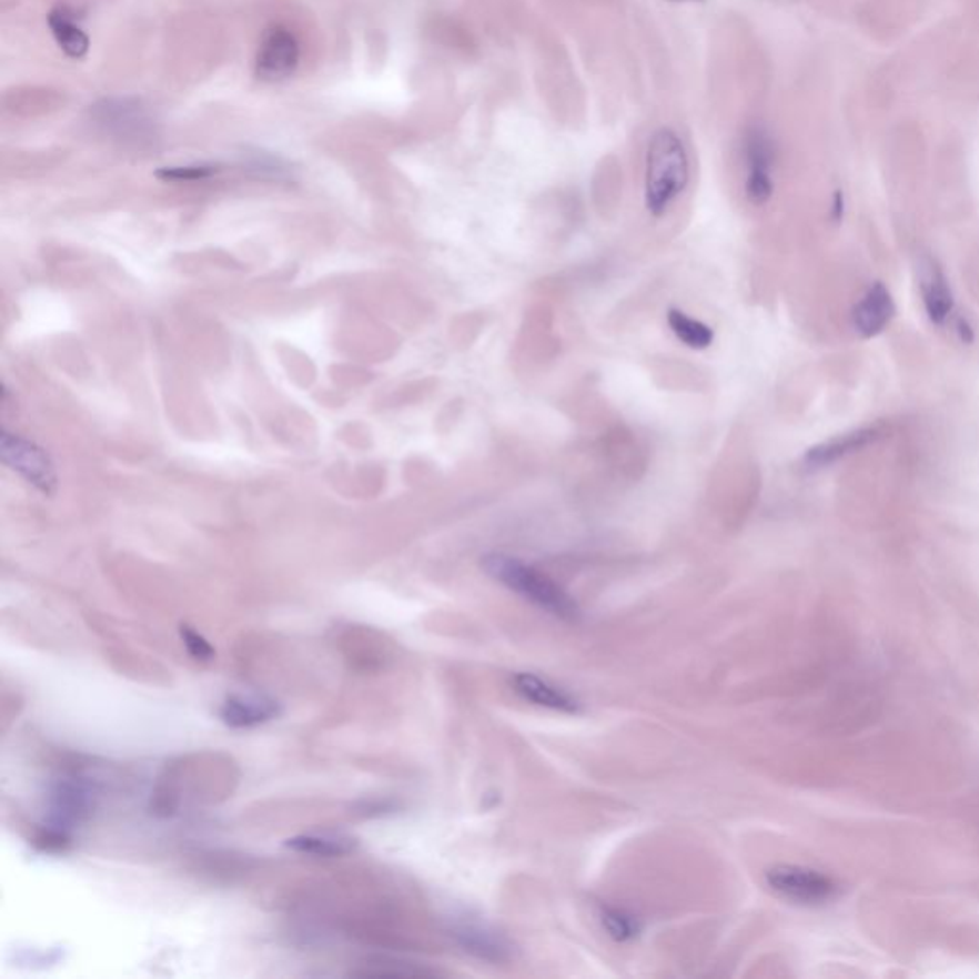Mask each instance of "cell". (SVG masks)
<instances>
[{
    "instance_id": "21",
    "label": "cell",
    "mask_w": 979,
    "mask_h": 979,
    "mask_svg": "<svg viewBox=\"0 0 979 979\" xmlns=\"http://www.w3.org/2000/svg\"><path fill=\"white\" fill-rule=\"evenodd\" d=\"M832 216H835L836 222H840L844 219V195L840 192L836 193L835 198V208H832Z\"/></svg>"
},
{
    "instance_id": "7",
    "label": "cell",
    "mask_w": 979,
    "mask_h": 979,
    "mask_svg": "<svg viewBox=\"0 0 979 979\" xmlns=\"http://www.w3.org/2000/svg\"><path fill=\"white\" fill-rule=\"evenodd\" d=\"M0 454H2L4 465H8L10 470L18 471L21 476H26L29 483L41 492L44 494L54 492V465L50 462L49 455L44 454V450L36 446L33 442L2 433Z\"/></svg>"
},
{
    "instance_id": "18",
    "label": "cell",
    "mask_w": 979,
    "mask_h": 979,
    "mask_svg": "<svg viewBox=\"0 0 979 979\" xmlns=\"http://www.w3.org/2000/svg\"><path fill=\"white\" fill-rule=\"evenodd\" d=\"M600 925L608 931L610 938L626 943L639 933V925L632 915L626 910L616 909V907H603L600 909Z\"/></svg>"
},
{
    "instance_id": "1",
    "label": "cell",
    "mask_w": 979,
    "mask_h": 979,
    "mask_svg": "<svg viewBox=\"0 0 979 979\" xmlns=\"http://www.w3.org/2000/svg\"><path fill=\"white\" fill-rule=\"evenodd\" d=\"M481 566L490 578L496 579L497 584L507 587L513 594L521 595L539 610L552 614L559 620H578L582 610L573 595L531 563H525L515 555L494 552L484 555Z\"/></svg>"
},
{
    "instance_id": "6",
    "label": "cell",
    "mask_w": 979,
    "mask_h": 979,
    "mask_svg": "<svg viewBox=\"0 0 979 979\" xmlns=\"http://www.w3.org/2000/svg\"><path fill=\"white\" fill-rule=\"evenodd\" d=\"M92 123L119 139H142L153 131V119L142 102L132 98L102 100L90 110Z\"/></svg>"
},
{
    "instance_id": "22",
    "label": "cell",
    "mask_w": 979,
    "mask_h": 979,
    "mask_svg": "<svg viewBox=\"0 0 979 979\" xmlns=\"http://www.w3.org/2000/svg\"><path fill=\"white\" fill-rule=\"evenodd\" d=\"M676 2H679V0H676ZM690 2H697V0H690ZM698 2H700V0H698Z\"/></svg>"
},
{
    "instance_id": "10",
    "label": "cell",
    "mask_w": 979,
    "mask_h": 979,
    "mask_svg": "<svg viewBox=\"0 0 979 979\" xmlns=\"http://www.w3.org/2000/svg\"><path fill=\"white\" fill-rule=\"evenodd\" d=\"M894 316H896V303L891 299V293L884 283L878 282L870 285L861 301L856 304L851 320L856 332L861 337L870 339L880 335L890 325Z\"/></svg>"
},
{
    "instance_id": "20",
    "label": "cell",
    "mask_w": 979,
    "mask_h": 979,
    "mask_svg": "<svg viewBox=\"0 0 979 979\" xmlns=\"http://www.w3.org/2000/svg\"><path fill=\"white\" fill-rule=\"evenodd\" d=\"M180 637H182L184 647H186V650L190 653L193 660H200V663H211V660H213L214 648L209 645L208 639H205L203 635L193 632V629L188 628V626H182V628H180Z\"/></svg>"
},
{
    "instance_id": "12",
    "label": "cell",
    "mask_w": 979,
    "mask_h": 979,
    "mask_svg": "<svg viewBox=\"0 0 979 979\" xmlns=\"http://www.w3.org/2000/svg\"><path fill=\"white\" fill-rule=\"evenodd\" d=\"M920 291L931 324H945L955 311V297L943 270L931 259H925L920 264Z\"/></svg>"
},
{
    "instance_id": "13",
    "label": "cell",
    "mask_w": 979,
    "mask_h": 979,
    "mask_svg": "<svg viewBox=\"0 0 979 979\" xmlns=\"http://www.w3.org/2000/svg\"><path fill=\"white\" fill-rule=\"evenodd\" d=\"M280 714V704L261 695H232L221 706V719L232 729L266 724Z\"/></svg>"
},
{
    "instance_id": "14",
    "label": "cell",
    "mask_w": 979,
    "mask_h": 979,
    "mask_svg": "<svg viewBox=\"0 0 979 979\" xmlns=\"http://www.w3.org/2000/svg\"><path fill=\"white\" fill-rule=\"evenodd\" d=\"M743 159L746 176H773L777 163V144L764 127L754 124L743 134Z\"/></svg>"
},
{
    "instance_id": "17",
    "label": "cell",
    "mask_w": 979,
    "mask_h": 979,
    "mask_svg": "<svg viewBox=\"0 0 979 979\" xmlns=\"http://www.w3.org/2000/svg\"><path fill=\"white\" fill-rule=\"evenodd\" d=\"M666 317H668L669 332L690 351H706L714 345L716 333L710 325L704 324L703 320L689 316L682 309H669Z\"/></svg>"
},
{
    "instance_id": "4",
    "label": "cell",
    "mask_w": 979,
    "mask_h": 979,
    "mask_svg": "<svg viewBox=\"0 0 979 979\" xmlns=\"http://www.w3.org/2000/svg\"><path fill=\"white\" fill-rule=\"evenodd\" d=\"M766 882L777 896L798 905H825L840 891L830 876L798 865L773 867L766 872Z\"/></svg>"
},
{
    "instance_id": "19",
    "label": "cell",
    "mask_w": 979,
    "mask_h": 979,
    "mask_svg": "<svg viewBox=\"0 0 979 979\" xmlns=\"http://www.w3.org/2000/svg\"><path fill=\"white\" fill-rule=\"evenodd\" d=\"M219 173L216 165H186V166H165L158 171L159 179L163 180H203Z\"/></svg>"
},
{
    "instance_id": "15",
    "label": "cell",
    "mask_w": 979,
    "mask_h": 979,
    "mask_svg": "<svg viewBox=\"0 0 979 979\" xmlns=\"http://www.w3.org/2000/svg\"><path fill=\"white\" fill-rule=\"evenodd\" d=\"M50 31L58 47L70 58H83L89 52V37L75 21L70 8L58 7L49 14Z\"/></svg>"
},
{
    "instance_id": "16",
    "label": "cell",
    "mask_w": 979,
    "mask_h": 979,
    "mask_svg": "<svg viewBox=\"0 0 979 979\" xmlns=\"http://www.w3.org/2000/svg\"><path fill=\"white\" fill-rule=\"evenodd\" d=\"M359 846V841L345 835H333V832H324V835H301L287 840V848L304 854V856L324 857V859H333V857H343L352 854Z\"/></svg>"
},
{
    "instance_id": "9",
    "label": "cell",
    "mask_w": 979,
    "mask_h": 979,
    "mask_svg": "<svg viewBox=\"0 0 979 979\" xmlns=\"http://www.w3.org/2000/svg\"><path fill=\"white\" fill-rule=\"evenodd\" d=\"M452 938L462 947L463 951L470 952L476 959L488 962H504L511 957L509 939L504 933L490 928L488 925L462 920L452 928Z\"/></svg>"
},
{
    "instance_id": "11",
    "label": "cell",
    "mask_w": 979,
    "mask_h": 979,
    "mask_svg": "<svg viewBox=\"0 0 979 979\" xmlns=\"http://www.w3.org/2000/svg\"><path fill=\"white\" fill-rule=\"evenodd\" d=\"M882 436V431L878 427H865L846 433V435L835 436L830 441L821 442L814 448H809L804 455V467L806 470L817 471L825 470L832 463L840 462L848 455L856 454L859 450H865L872 442L878 441Z\"/></svg>"
},
{
    "instance_id": "5",
    "label": "cell",
    "mask_w": 979,
    "mask_h": 979,
    "mask_svg": "<svg viewBox=\"0 0 979 979\" xmlns=\"http://www.w3.org/2000/svg\"><path fill=\"white\" fill-rule=\"evenodd\" d=\"M301 62V44L295 33L283 26L269 29L264 33L256 52L255 71L259 79L277 83L297 71Z\"/></svg>"
},
{
    "instance_id": "8",
    "label": "cell",
    "mask_w": 979,
    "mask_h": 979,
    "mask_svg": "<svg viewBox=\"0 0 979 979\" xmlns=\"http://www.w3.org/2000/svg\"><path fill=\"white\" fill-rule=\"evenodd\" d=\"M511 689L526 703L545 708V710L563 711V714H578L582 711V703L574 697L573 693L563 689L561 685L536 676L531 672H517L511 676Z\"/></svg>"
},
{
    "instance_id": "2",
    "label": "cell",
    "mask_w": 979,
    "mask_h": 979,
    "mask_svg": "<svg viewBox=\"0 0 979 979\" xmlns=\"http://www.w3.org/2000/svg\"><path fill=\"white\" fill-rule=\"evenodd\" d=\"M689 184V155L676 131L653 132L645 155V208L660 219Z\"/></svg>"
},
{
    "instance_id": "3",
    "label": "cell",
    "mask_w": 979,
    "mask_h": 979,
    "mask_svg": "<svg viewBox=\"0 0 979 979\" xmlns=\"http://www.w3.org/2000/svg\"><path fill=\"white\" fill-rule=\"evenodd\" d=\"M90 807L92 794L84 783L77 779L58 780L50 793L49 819L36 838L37 848L42 851H65L70 848L71 832L89 817Z\"/></svg>"
}]
</instances>
